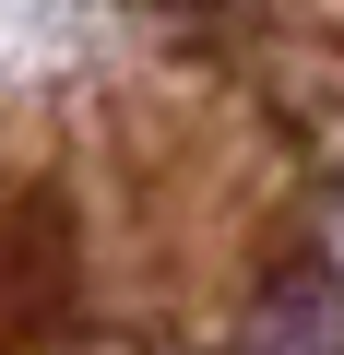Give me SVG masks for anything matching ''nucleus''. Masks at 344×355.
Returning a JSON list of instances; mask_svg holds the SVG:
<instances>
[{
    "mask_svg": "<svg viewBox=\"0 0 344 355\" xmlns=\"http://www.w3.org/2000/svg\"><path fill=\"white\" fill-rule=\"evenodd\" d=\"M332 284H344V202H332Z\"/></svg>",
    "mask_w": 344,
    "mask_h": 355,
    "instance_id": "nucleus-1",
    "label": "nucleus"
}]
</instances>
